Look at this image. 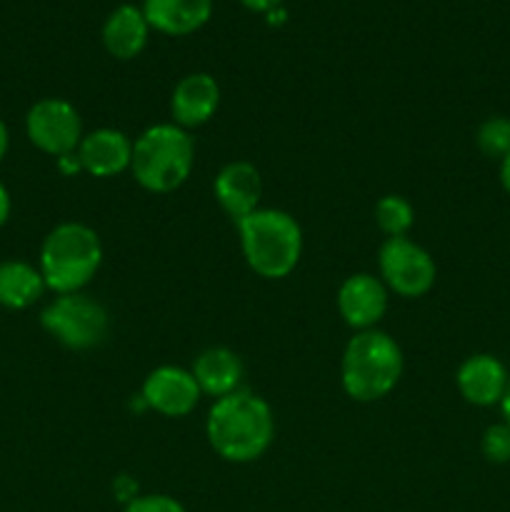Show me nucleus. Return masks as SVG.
I'll return each mask as SVG.
<instances>
[{"mask_svg":"<svg viewBox=\"0 0 510 512\" xmlns=\"http://www.w3.org/2000/svg\"><path fill=\"white\" fill-rule=\"evenodd\" d=\"M240 3H243L245 8L255 10V13H270V10L280 8L283 0H240Z\"/></svg>","mask_w":510,"mask_h":512,"instance_id":"5701e85b","label":"nucleus"},{"mask_svg":"<svg viewBox=\"0 0 510 512\" xmlns=\"http://www.w3.org/2000/svg\"><path fill=\"white\" fill-rule=\"evenodd\" d=\"M375 223L388 238H403L415 223V208L403 195H385L375 205Z\"/></svg>","mask_w":510,"mask_h":512,"instance_id":"6ab92c4d","label":"nucleus"},{"mask_svg":"<svg viewBox=\"0 0 510 512\" xmlns=\"http://www.w3.org/2000/svg\"><path fill=\"white\" fill-rule=\"evenodd\" d=\"M403 375V350L383 330H360L345 345L340 360V383L348 398L375 403L393 393Z\"/></svg>","mask_w":510,"mask_h":512,"instance_id":"7ed1b4c3","label":"nucleus"},{"mask_svg":"<svg viewBox=\"0 0 510 512\" xmlns=\"http://www.w3.org/2000/svg\"><path fill=\"white\" fill-rule=\"evenodd\" d=\"M140 8L158 33L190 35L210 20L213 0H143Z\"/></svg>","mask_w":510,"mask_h":512,"instance_id":"2eb2a0df","label":"nucleus"},{"mask_svg":"<svg viewBox=\"0 0 510 512\" xmlns=\"http://www.w3.org/2000/svg\"><path fill=\"white\" fill-rule=\"evenodd\" d=\"M80 170L93 178H113L123 170H130L133 160V140L115 128H98L83 135L78 150H75Z\"/></svg>","mask_w":510,"mask_h":512,"instance_id":"9b49d317","label":"nucleus"},{"mask_svg":"<svg viewBox=\"0 0 510 512\" xmlns=\"http://www.w3.org/2000/svg\"><path fill=\"white\" fill-rule=\"evenodd\" d=\"M10 208H13V203H10V193H8V188H5V185L0 183V228H3V225L8 223V218H10Z\"/></svg>","mask_w":510,"mask_h":512,"instance_id":"b1692460","label":"nucleus"},{"mask_svg":"<svg viewBox=\"0 0 510 512\" xmlns=\"http://www.w3.org/2000/svg\"><path fill=\"white\" fill-rule=\"evenodd\" d=\"M103 245L98 233L85 223H60L40 245V273L55 295L80 293L98 275Z\"/></svg>","mask_w":510,"mask_h":512,"instance_id":"20e7f679","label":"nucleus"},{"mask_svg":"<svg viewBox=\"0 0 510 512\" xmlns=\"http://www.w3.org/2000/svg\"><path fill=\"white\" fill-rule=\"evenodd\" d=\"M123 512H188L183 508V503H178L175 498L170 495H135L125 503Z\"/></svg>","mask_w":510,"mask_h":512,"instance_id":"4be33fe9","label":"nucleus"},{"mask_svg":"<svg viewBox=\"0 0 510 512\" xmlns=\"http://www.w3.org/2000/svg\"><path fill=\"white\" fill-rule=\"evenodd\" d=\"M508 380V368L490 353L470 355L460 363L458 373H455V385H458L460 395L465 398V403L475 405V408L498 405Z\"/></svg>","mask_w":510,"mask_h":512,"instance_id":"f8f14e48","label":"nucleus"},{"mask_svg":"<svg viewBox=\"0 0 510 512\" xmlns=\"http://www.w3.org/2000/svg\"><path fill=\"white\" fill-rule=\"evenodd\" d=\"M40 325L53 335L60 345L70 350L98 348L110 328L108 313L100 303L83 293L58 295L40 313Z\"/></svg>","mask_w":510,"mask_h":512,"instance_id":"423d86ee","label":"nucleus"},{"mask_svg":"<svg viewBox=\"0 0 510 512\" xmlns=\"http://www.w3.org/2000/svg\"><path fill=\"white\" fill-rule=\"evenodd\" d=\"M215 200L220 208L238 223L240 218L250 215L260 208V195H263V180L258 168L248 160H233L223 165L215 175Z\"/></svg>","mask_w":510,"mask_h":512,"instance_id":"ddd939ff","label":"nucleus"},{"mask_svg":"<svg viewBox=\"0 0 510 512\" xmlns=\"http://www.w3.org/2000/svg\"><path fill=\"white\" fill-rule=\"evenodd\" d=\"M200 388L193 373L175 365L155 368L143 383V400L150 410L165 418H185L200 400Z\"/></svg>","mask_w":510,"mask_h":512,"instance_id":"1a4fd4ad","label":"nucleus"},{"mask_svg":"<svg viewBox=\"0 0 510 512\" xmlns=\"http://www.w3.org/2000/svg\"><path fill=\"white\" fill-rule=\"evenodd\" d=\"M193 378L198 383L200 393L210 398H225V395L240 390L243 383V363L238 355L228 348H208L195 358Z\"/></svg>","mask_w":510,"mask_h":512,"instance_id":"f3484780","label":"nucleus"},{"mask_svg":"<svg viewBox=\"0 0 510 512\" xmlns=\"http://www.w3.org/2000/svg\"><path fill=\"white\" fill-rule=\"evenodd\" d=\"M475 143H478L483 155L493 160H503L505 155H510V118L493 115V118L483 120L478 133H475Z\"/></svg>","mask_w":510,"mask_h":512,"instance_id":"aec40b11","label":"nucleus"},{"mask_svg":"<svg viewBox=\"0 0 510 512\" xmlns=\"http://www.w3.org/2000/svg\"><path fill=\"white\" fill-rule=\"evenodd\" d=\"M480 450H483L485 460L493 465L510 463V425L508 423H493L485 428L483 440H480Z\"/></svg>","mask_w":510,"mask_h":512,"instance_id":"412c9836","label":"nucleus"},{"mask_svg":"<svg viewBox=\"0 0 510 512\" xmlns=\"http://www.w3.org/2000/svg\"><path fill=\"white\" fill-rule=\"evenodd\" d=\"M205 435L215 453L228 463H253L268 453L275 438L270 405L250 390L218 398L205 420Z\"/></svg>","mask_w":510,"mask_h":512,"instance_id":"f257e3e1","label":"nucleus"},{"mask_svg":"<svg viewBox=\"0 0 510 512\" xmlns=\"http://www.w3.org/2000/svg\"><path fill=\"white\" fill-rule=\"evenodd\" d=\"M380 280L385 288L398 293L400 298H420L435 285V260L423 245L413 243L408 235L388 238L378 253Z\"/></svg>","mask_w":510,"mask_h":512,"instance_id":"0eeeda50","label":"nucleus"},{"mask_svg":"<svg viewBox=\"0 0 510 512\" xmlns=\"http://www.w3.org/2000/svg\"><path fill=\"white\" fill-rule=\"evenodd\" d=\"M240 250L255 275L280 280L290 275L303 253V230L285 210L258 208L238 223Z\"/></svg>","mask_w":510,"mask_h":512,"instance_id":"f03ea898","label":"nucleus"},{"mask_svg":"<svg viewBox=\"0 0 510 512\" xmlns=\"http://www.w3.org/2000/svg\"><path fill=\"white\" fill-rule=\"evenodd\" d=\"M220 105V85L210 73H190L178 80L170 95V113L180 128H200Z\"/></svg>","mask_w":510,"mask_h":512,"instance_id":"4468645a","label":"nucleus"},{"mask_svg":"<svg viewBox=\"0 0 510 512\" xmlns=\"http://www.w3.org/2000/svg\"><path fill=\"white\" fill-rule=\"evenodd\" d=\"M48 290L43 273L25 260L0 263V305L8 310H25L38 303Z\"/></svg>","mask_w":510,"mask_h":512,"instance_id":"a211bd4d","label":"nucleus"},{"mask_svg":"<svg viewBox=\"0 0 510 512\" xmlns=\"http://www.w3.org/2000/svg\"><path fill=\"white\" fill-rule=\"evenodd\" d=\"M500 185H503L505 193L510 195V155H505V158L500 160Z\"/></svg>","mask_w":510,"mask_h":512,"instance_id":"393cba45","label":"nucleus"},{"mask_svg":"<svg viewBox=\"0 0 510 512\" xmlns=\"http://www.w3.org/2000/svg\"><path fill=\"white\" fill-rule=\"evenodd\" d=\"M25 133L38 150L65 158L75 153L83 140V120L68 100L43 98L25 115Z\"/></svg>","mask_w":510,"mask_h":512,"instance_id":"6e6552de","label":"nucleus"},{"mask_svg":"<svg viewBox=\"0 0 510 512\" xmlns=\"http://www.w3.org/2000/svg\"><path fill=\"white\" fill-rule=\"evenodd\" d=\"M340 318L355 330H373L388 310V288L370 273H355L338 290Z\"/></svg>","mask_w":510,"mask_h":512,"instance_id":"9d476101","label":"nucleus"},{"mask_svg":"<svg viewBox=\"0 0 510 512\" xmlns=\"http://www.w3.org/2000/svg\"><path fill=\"white\" fill-rule=\"evenodd\" d=\"M498 408H500V415H503V423L510 425V380H508V385H505V393H503V398H500Z\"/></svg>","mask_w":510,"mask_h":512,"instance_id":"a878e982","label":"nucleus"},{"mask_svg":"<svg viewBox=\"0 0 510 512\" xmlns=\"http://www.w3.org/2000/svg\"><path fill=\"white\" fill-rule=\"evenodd\" d=\"M8 145H10V133L8 128H5L3 120H0V160H3L5 153H8Z\"/></svg>","mask_w":510,"mask_h":512,"instance_id":"bb28decb","label":"nucleus"},{"mask_svg":"<svg viewBox=\"0 0 510 512\" xmlns=\"http://www.w3.org/2000/svg\"><path fill=\"white\" fill-rule=\"evenodd\" d=\"M150 25L145 20L143 8L133 3H123L105 18L103 45L113 58L130 60L143 53L148 43Z\"/></svg>","mask_w":510,"mask_h":512,"instance_id":"dca6fc26","label":"nucleus"},{"mask_svg":"<svg viewBox=\"0 0 510 512\" xmlns=\"http://www.w3.org/2000/svg\"><path fill=\"white\" fill-rule=\"evenodd\" d=\"M195 143L180 125L160 123L143 130L133 143L130 173L150 193H173L190 178Z\"/></svg>","mask_w":510,"mask_h":512,"instance_id":"39448f33","label":"nucleus"}]
</instances>
